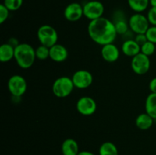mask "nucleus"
Listing matches in <instances>:
<instances>
[{
  "label": "nucleus",
  "instance_id": "obj_1",
  "mask_svg": "<svg viewBox=\"0 0 156 155\" xmlns=\"http://www.w3.org/2000/svg\"><path fill=\"white\" fill-rule=\"evenodd\" d=\"M88 33L95 43L101 46L113 43L117 36L114 23L105 17L90 21Z\"/></svg>",
  "mask_w": 156,
  "mask_h": 155
},
{
  "label": "nucleus",
  "instance_id": "obj_2",
  "mask_svg": "<svg viewBox=\"0 0 156 155\" xmlns=\"http://www.w3.org/2000/svg\"><path fill=\"white\" fill-rule=\"evenodd\" d=\"M15 60L20 68H30L36 60L35 49L28 43H20L15 48Z\"/></svg>",
  "mask_w": 156,
  "mask_h": 155
},
{
  "label": "nucleus",
  "instance_id": "obj_3",
  "mask_svg": "<svg viewBox=\"0 0 156 155\" xmlns=\"http://www.w3.org/2000/svg\"><path fill=\"white\" fill-rule=\"evenodd\" d=\"M74 88L72 78L62 76L54 81L52 86V91L58 98H66L73 93Z\"/></svg>",
  "mask_w": 156,
  "mask_h": 155
},
{
  "label": "nucleus",
  "instance_id": "obj_4",
  "mask_svg": "<svg viewBox=\"0 0 156 155\" xmlns=\"http://www.w3.org/2000/svg\"><path fill=\"white\" fill-rule=\"evenodd\" d=\"M37 36L41 45L50 48L57 43L58 33L56 29L49 24H44L38 28Z\"/></svg>",
  "mask_w": 156,
  "mask_h": 155
},
{
  "label": "nucleus",
  "instance_id": "obj_5",
  "mask_svg": "<svg viewBox=\"0 0 156 155\" xmlns=\"http://www.w3.org/2000/svg\"><path fill=\"white\" fill-rule=\"evenodd\" d=\"M27 84L25 78L19 74H14L8 81V89L15 97H21L25 94Z\"/></svg>",
  "mask_w": 156,
  "mask_h": 155
},
{
  "label": "nucleus",
  "instance_id": "obj_6",
  "mask_svg": "<svg viewBox=\"0 0 156 155\" xmlns=\"http://www.w3.org/2000/svg\"><path fill=\"white\" fill-rule=\"evenodd\" d=\"M129 29L136 34L146 33L149 27L147 17L142 13H135L131 15L128 21Z\"/></svg>",
  "mask_w": 156,
  "mask_h": 155
},
{
  "label": "nucleus",
  "instance_id": "obj_7",
  "mask_svg": "<svg viewBox=\"0 0 156 155\" xmlns=\"http://www.w3.org/2000/svg\"><path fill=\"white\" fill-rule=\"evenodd\" d=\"M84 16L88 20L94 21L103 17L105 6L103 3L97 0H92L85 3L83 5Z\"/></svg>",
  "mask_w": 156,
  "mask_h": 155
},
{
  "label": "nucleus",
  "instance_id": "obj_8",
  "mask_svg": "<svg viewBox=\"0 0 156 155\" xmlns=\"http://www.w3.org/2000/svg\"><path fill=\"white\" fill-rule=\"evenodd\" d=\"M151 62L149 56H146L140 53L132 58L131 60V68L132 70L139 75H143L146 74L150 69Z\"/></svg>",
  "mask_w": 156,
  "mask_h": 155
},
{
  "label": "nucleus",
  "instance_id": "obj_9",
  "mask_svg": "<svg viewBox=\"0 0 156 155\" xmlns=\"http://www.w3.org/2000/svg\"><path fill=\"white\" fill-rule=\"evenodd\" d=\"M76 109L81 115L89 116L93 115L97 110V103L91 97H82L76 103Z\"/></svg>",
  "mask_w": 156,
  "mask_h": 155
},
{
  "label": "nucleus",
  "instance_id": "obj_10",
  "mask_svg": "<svg viewBox=\"0 0 156 155\" xmlns=\"http://www.w3.org/2000/svg\"><path fill=\"white\" fill-rule=\"evenodd\" d=\"M72 80L75 88L79 89H85L92 84L93 75L87 70H78L73 74Z\"/></svg>",
  "mask_w": 156,
  "mask_h": 155
},
{
  "label": "nucleus",
  "instance_id": "obj_11",
  "mask_svg": "<svg viewBox=\"0 0 156 155\" xmlns=\"http://www.w3.org/2000/svg\"><path fill=\"white\" fill-rule=\"evenodd\" d=\"M64 18L69 21L75 22L84 16L83 6L78 2H72L64 9Z\"/></svg>",
  "mask_w": 156,
  "mask_h": 155
},
{
  "label": "nucleus",
  "instance_id": "obj_12",
  "mask_svg": "<svg viewBox=\"0 0 156 155\" xmlns=\"http://www.w3.org/2000/svg\"><path fill=\"white\" fill-rule=\"evenodd\" d=\"M101 55L104 60L112 63L117 61V59L120 57V50L114 43L106 44V45L102 46V48L101 50Z\"/></svg>",
  "mask_w": 156,
  "mask_h": 155
},
{
  "label": "nucleus",
  "instance_id": "obj_13",
  "mask_svg": "<svg viewBox=\"0 0 156 155\" xmlns=\"http://www.w3.org/2000/svg\"><path fill=\"white\" fill-rule=\"evenodd\" d=\"M69 56V52L63 45L56 43L50 48V59L56 62H65Z\"/></svg>",
  "mask_w": 156,
  "mask_h": 155
},
{
  "label": "nucleus",
  "instance_id": "obj_14",
  "mask_svg": "<svg viewBox=\"0 0 156 155\" xmlns=\"http://www.w3.org/2000/svg\"><path fill=\"white\" fill-rule=\"evenodd\" d=\"M122 52L129 57H134L141 53V46L137 43L134 39L126 40L122 44Z\"/></svg>",
  "mask_w": 156,
  "mask_h": 155
},
{
  "label": "nucleus",
  "instance_id": "obj_15",
  "mask_svg": "<svg viewBox=\"0 0 156 155\" xmlns=\"http://www.w3.org/2000/svg\"><path fill=\"white\" fill-rule=\"evenodd\" d=\"M61 151L62 155H78L79 153V147L77 141L73 138H66L61 145Z\"/></svg>",
  "mask_w": 156,
  "mask_h": 155
},
{
  "label": "nucleus",
  "instance_id": "obj_16",
  "mask_svg": "<svg viewBox=\"0 0 156 155\" xmlns=\"http://www.w3.org/2000/svg\"><path fill=\"white\" fill-rule=\"evenodd\" d=\"M135 122L136 127L140 130H148L153 125L154 119L148 113L144 112L136 117Z\"/></svg>",
  "mask_w": 156,
  "mask_h": 155
},
{
  "label": "nucleus",
  "instance_id": "obj_17",
  "mask_svg": "<svg viewBox=\"0 0 156 155\" xmlns=\"http://www.w3.org/2000/svg\"><path fill=\"white\" fill-rule=\"evenodd\" d=\"M15 58V47L9 43H3L0 46V61L9 62Z\"/></svg>",
  "mask_w": 156,
  "mask_h": 155
},
{
  "label": "nucleus",
  "instance_id": "obj_18",
  "mask_svg": "<svg viewBox=\"0 0 156 155\" xmlns=\"http://www.w3.org/2000/svg\"><path fill=\"white\" fill-rule=\"evenodd\" d=\"M146 112L156 119V94L150 93L147 96L145 103Z\"/></svg>",
  "mask_w": 156,
  "mask_h": 155
},
{
  "label": "nucleus",
  "instance_id": "obj_19",
  "mask_svg": "<svg viewBox=\"0 0 156 155\" xmlns=\"http://www.w3.org/2000/svg\"><path fill=\"white\" fill-rule=\"evenodd\" d=\"M129 8L136 13H142L147 9L149 0H127Z\"/></svg>",
  "mask_w": 156,
  "mask_h": 155
},
{
  "label": "nucleus",
  "instance_id": "obj_20",
  "mask_svg": "<svg viewBox=\"0 0 156 155\" xmlns=\"http://www.w3.org/2000/svg\"><path fill=\"white\" fill-rule=\"evenodd\" d=\"M118 149L114 143L105 141L99 147V155H118Z\"/></svg>",
  "mask_w": 156,
  "mask_h": 155
},
{
  "label": "nucleus",
  "instance_id": "obj_21",
  "mask_svg": "<svg viewBox=\"0 0 156 155\" xmlns=\"http://www.w3.org/2000/svg\"><path fill=\"white\" fill-rule=\"evenodd\" d=\"M115 25L116 30H117V35H125L129 31V24L124 18H121L117 19L115 21H113Z\"/></svg>",
  "mask_w": 156,
  "mask_h": 155
},
{
  "label": "nucleus",
  "instance_id": "obj_22",
  "mask_svg": "<svg viewBox=\"0 0 156 155\" xmlns=\"http://www.w3.org/2000/svg\"><path fill=\"white\" fill-rule=\"evenodd\" d=\"M35 55L36 59L38 60H46L50 58V48L41 44L39 46L37 47V49H35Z\"/></svg>",
  "mask_w": 156,
  "mask_h": 155
},
{
  "label": "nucleus",
  "instance_id": "obj_23",
  "mask_svg": "<svg viewBox=\"0 0 156 155\" xmlns=\"http://www.w3.org/2000/svg\"><path fill=\"white\" fill-rule=\"evenodd\" d=\"M3 4L10 12H14L18 10L21 7L23 0H4Z\"/></svg>",
  "mask_w": 156,
  "mask_h": 155
},
{
  "label": "nucleus",
  "instance_id": "obj_24",
  "mask_svg": "<svg viewBox=\"0 0 156 155\" xmlns=\"http://www.w3.org/2000/svg\"><path fill=\"white\" fill-rule=\"evenodd\" d=\"M155 51V44L148 40L143 45L141 46V53L147 56L154 54Z\"/></svg>",
  "mask_w": 156,
  "mask_h": 155
},
{
  "label": "nucleus",
  "instance_id": "obj_25",
  "mask_svg": "<svg viewBox=\"0 0 156 155\" xmlns=\"http://www.w3.org/2000/svg\"><path fill=\"white\" fill-rule=\"evenodd\" d=\"M148 40L156 44V26L149 27L146 33Z\"/></svg>",
  "mask_w": 156,
  "mask_h": 155
},
{
  "label": "nucleus",
  "instance_id": "obj_26",
  "mask_svg": "<svg viewBox=\"0 0 156 155\" xmlns=\"http://www.w3.org/2000/svg\"><path fill=\"white\" fill-rule=\"evenodd\" d=\"M10 11L5 7L4 4L0 5V24H3L9 16Z\"/></svg>",
  "mask_w": 156,
  "mask_h": 155
},
{
  "label": "nucleus",
  "instance_id": "obj_27",
  "mask_svg": "<svg viewBox=\"0 0 156 155\" xmlns=\"http://www.w3.org/2000/svg\"><path fill=\"white\" fill-rule=\"evenodd\" d=\"M147 18L149 24L152 26H156V8L151 7L150 9L148 11Z\"/></svg>",
  "mask_w": 156,
  "mask_h": 155
},
{
  "label": "nucleus",
  "instance_id": "obj_28",
  "mask_svg": "<svg viewBox=\"0 0 156 155\" xmlns=\"http://www.w3.org/2000/svg\"><path fill=\"white\" fill-rule=\"evenodd\" d=\"M134 40H135L136 42L140 46L148 41L146 33H139V34H136Z\"/></svg>",
  "mask_w": 156,
  "mask_h": 155
},
{
  "label": "nucleus",
  "instance_id": "obj_29",
  "mask_svg": "<svg viewBox=\"0 0 156 155\" xmlns=\"http://www.w3.org/2000/svg\"><path fill=\"white\" fill-rule=\"evenodd\" d=\"M149 88L151 93L156 94V77L152 78L149 84Z\"/></svg>",
  "mask_w": 156,
  "mask_h": 155
},
{
  "label": "nucleus",
  "instance_id": "obj_30",
  "mask_svg": "<svg viewBox=\"0 0 156 155\" xmlns=\"http://www.w3.org/2000/svg\"><path fill=\"white\" fill-rule=\"evenodd\" d=\"M8 43H9L11 46H12L13 47H15V48L17 46H18L20 44L18 40L16 39V38H15V37L10 38V39L9 40V42H8Z\"/></svg>",
  "mask_w": 156,
  "mask_h": 155
},
{
  "label": "nucleus",
  "instance_id": "obj_31",
  "mask_svg": "<svg viewBox=\"0 0 156 155\" xmlns=\"http://www.w3.org/2000/svg\"><path fill=\"white\" fill-rule=\"evenodd\" d=\"M78 155H95L94 153L91 151H88V150H82V151L79 152L78 153Z\"/></svg>",
  "mask_w": 156,
  "mask_h": 155
},
{
  "label": "nucleus",
  "instance_id": "obj_32",
  "mask_svg": "<svg viewBox=\"0 0 156 155\" xmlns=\"http://www.w3.org/2000/svg\"><path fill=\"white\" fill-rule=\"evenodd\" d=\"M149 5H150L152 7L156 8V0H149Z\"/></svg>",
  "mask_w": 156,
  "mask_h": 155
}]
</instances>
